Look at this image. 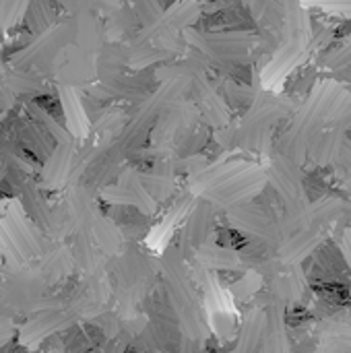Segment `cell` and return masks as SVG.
<instances>
[{
	"instance_id": "obj_1",
	"label": "cell",
	"mask_w": 351,
	"mask_h": 353,
	"mask_svg": "<svg viewBox=\"0 0 351 353\" xmlns=\"http://www.w3.org/2000/svg\"><path fill=\"white\" fill-rule=\"evenodd\" d=\"M184 33H186V41L215 64H234L244 60L254 43L252 35L246 31H213V33L184 31Z\"/></svg>"
},
{
	"instance_id": "obj_2",
	"label": "cell",
	"mask_w": 351,
	"mask_h": 353,
	"mask_svg": "<svg viewBox=\"0 0 351 353\" xmlns=\"http://www.w3.org/2000/svg\"><path fill=\"white\" fill-rule=\"evenodd\" d=\"M192 95L197 97V101L201 103L205 116L213 122V124H223L228 120V112L225 105L217 93V89L209 83V79L205 77H197L192 79Z\"/></svg>"
},
{
	"instance_id": "obj_3",
	"label": "cell",
	"mask_w": 351,
	"mask_h": 353,
	"mask_svg": "<svg viewBox=\"0 0 351 353\" xmlns=\"http://www.w3.org/2000/svg\"><path fill=\"white\" fill-rule=\"evenodd\" d=\"M134 2V14L145 27H153L163 17V6L159 0H132Z\"/></svg>"
}]
</instances>
